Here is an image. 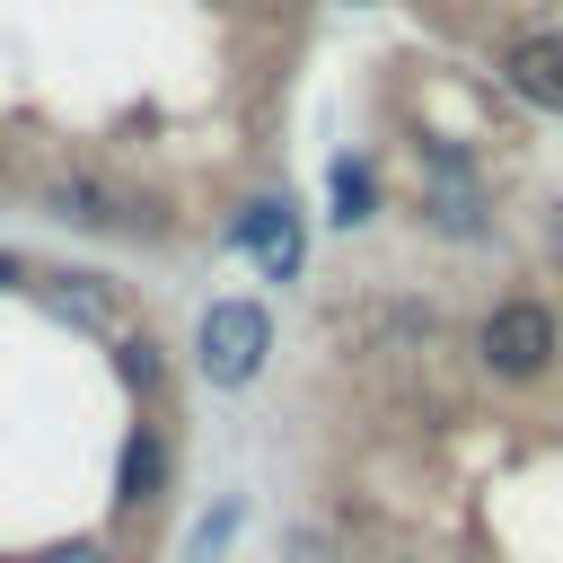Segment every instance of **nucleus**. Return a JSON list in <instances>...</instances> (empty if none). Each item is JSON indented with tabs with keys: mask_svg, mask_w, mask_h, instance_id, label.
Returning <instances> with one entry per match:
<instances>
[{
	"mask_svg": "<svg viewBox=\"0 0 563 563\" xmlns=\"http://www.w3.org/2000/svg\"><path fill=\"white\" fill-rule=\"evenodd\" d=\"M194 352H202V378H211V387H246V378L264 369V352H273V317H264L255 299H211Z\"/></svg>",
	"mask_w": 563,
	"mask_h": 563,
	"instance_id": "1",
	"label": "nucleus"
},
{
	"mask_svg": "<svg viewBox=\"0 0 563 563\" xmlns=\"http://www.w3.org/2000/svg\"><path fill=\"white\" fill-rule=\"evenodd\" d=\"M554 343H563V325H554V308H537V299H501V308L475 325V352H484L493 378H537V369L554 361Z\"/></svg>",
	"mask_w": 563,
	"mask_h": 563,
	"instance_id": "2",
	"label": "nucleus"
},
{
	"mask_svg": "<svg viewBox=\"0 0 563 563\" xmlns=\"http://www.w3.org/2000/svg\"><path fill=\"white\" fill-rule=\"evenodd\" d=\"M501 88L528 97V106H545V114H563V35H519L501 53Z\"/></svg>",
	"mask_w": 563,
	"mask_h": 563,
	"instance_id": "3",
	"label": "nucleus"
},
{
	"mask_svg": "<svg viewBox=\"0 0 563 563\" xmlns=\"http://www.w3.org/2000/svg\"><path fill=\"white\" fill-rule=\"evenodd\" d=\"M238 246H246L273 282H290V273H299V211H290V202H246V211H238Z\"/></svg>",
	"mask_w": 563,
	"mask_h": 563,
	"instance_id": "4",
	"label": "nucleus"
},
{
	"mask_svg": "<svg viewBox=\"0 0 563 563\" xmlns=\"http://www.w3.org/2000/svg\"><path fill=\"white\" fill-rule=\"evenodd\" d=\"M44 202H53L70 229H106V220H123V202H114L97 176H53V185H44Z\"/></svg>",
	"mask_w": 563,
	"mask_h": 563,
	"instance_id": "5",
	"label": "nucleus"
},
{
	"mask_svg": "<svg viewBox=\"0 0 563 563\" xmlns=\"http://www.w3.org/2000/svg\"><path fill=\"white\" fill-rule=\"evenodd\" d=\"M158 484H167L158 431H132V440H123V501H158Z\"/></svg>",
	"mask_w": 563,
	"mask_h": 563,
	"instance_id": "6",
	"label": "nucleus"
},
{
	"mask_svg": "<svg viewBox=\"0 0 563 563\" xmlns=\"http://www.w3.org/2000/svg\"><path fill=\"white\" fill-rule=\"evenodd\" d=\"M334 202H343L334 220H369V176L361 167H334Z\"/></svg>",
	"mask_w": 563,
	"mask_h": 563,
	"instance_id": "7",
	"label": "nucleus"
},
{
	"mask_svg": "<svg viewBox=\"0 0 563 563\" xmlns=\"http://www.w3.org/2000/svg\"><path fill=\"white\" fill-rule=\"evenodd\" d=\"M123 378H132V387H150V378H158V343H150V334H132V343H123Z\"/></svg>",
	"mask_w": 563,
	"mask_h": 563,
	"instance_id": "8",
	"label": "nucleus"
},
{
	"mask_svg": "<svg viewBox=\"0 0 563 563\" xmlns=\"http://www.w3.org/2000/svg\"><path fill=\"white\" fill-rule=\"evenodd\" d=\"M44 563H114V554H106V545H53Z\"/></svg>",
	"mask_w": 563,
	"mask_h": 563,
	"instance_id": "9",
	"label": "nucleus"
},
{
	"mask_svg": "<svg viewBox=\"0 0 563 563\" xmlns=\"http://www.w3.org/2000/svg\"><path fill=\"white\" fill-rule=\"evenodd\" d=\"M0 282H18V264H9V255H0Z\"/></svg>",
	"mask_w": 563,
	"mask_h": 563,
	"instance_id": "10",
	"label": "nucleus"
},
{
	"mask_svg": "<svg viewBox=\"0 0 563 563\" xmlns=\"http://www.w3.org/2000/svg\"><path fill=\"white\" fill-rule=\"evenodd\" d=\"M554 255H563V211H554Z\"/></svg>",
	"mask_w": 563,
	"mask_h": 563,
	"instance_id": "11",
	"label": "nucleus"
}]
</instances>
